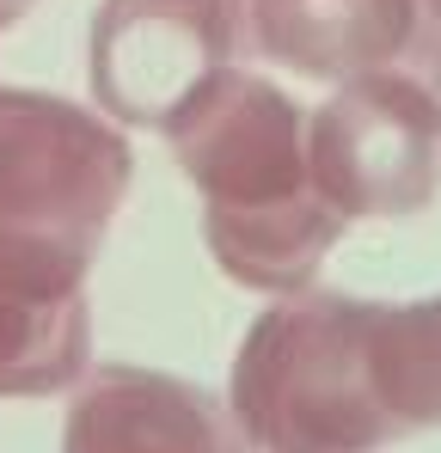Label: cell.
<instances>
[{"instance_id":"6da1fadb","label":"cell","mask_w":441,"mask_h":453,"mask_svg":"<svg viewBox=\"0 0 441 453\" xmlns=\"http://www.w3.org/2000/svg\"><path fill=\"white\" fill-rule=\"evenodd\" d=\"M184 184L203 196V239L227 282L251 295H300L344 239L313 190L306 111L276 80L227 74L166 129Z\"/></svg>"},{"instance_id":"7a4b0ae2","label":"cell","mask_w":441,"mask_h":453,"mask_svg":"<svg viewBox=\"0 0 441 453\" xmlns=\"http://www.w3.org/2000/svg\"><path fill=\"white\" fill-rule=\"evenodd\" d=\"M380 301L300 288L282 295L245 331L227 411L251 453H380L398 435L380 349H374Z\"/></svg>"},{"instance_id":"3957f363","label":"cell","mask_w":441,"mask_h":453,"mask_svg":"<svg viewBox=\"0 0 441 453\" xmlns=\"http://www.w3.org/2000/svg\"><path fill=\"white\" fill-rule=\"evenodd\" d=\"M313 190L337 221H405L441 190V98L405 68L337 80L306 111Z\"/></svg>"},{"instance_id":"277c9868","label":"cell","mask_w":441,"mask_h":453,"mask_svg":"<svg viewBox=\"0 0 441 453\" xmlns=\"http://www.w3.org/2000/svg\"><path fill=\"white\" fill-rule=\"evenodd\" d=\"M135 153L123 129L74 98L0 86V233L104 245L129 196Z\"/></svg>"},{"instance_id":"5b68a950","label":"cell","mask_w":441,"mask_h":453,"mask_svg":"<svg viewBox=\"0 0 441 453\" xmlns=\"http://www.w3.org/2000/svg\"><path fill=\"white\" fill-rule=\"evenodd\" d=\"M233 19L220 0H98L86 37L92 111L123 129H172L227 68Z\"/></svg>"},{"instance_id":"8992f818","label":"cell","mask_w":441,"mask_h":453,"mask_svg":"<svg viewBox=\"0 0 441 453\" xmlns=\"http://www.w3.org/2000/svg\"><path fill=\"white\" fill-rule=\"evenodd\" d=\"M92 257L74 239L0 233V398H50L86 380Z\"/></svg>"},{"instance_id":"52a82bcc","label":"cell","mask_w":441,"mask_h":453,"mask_svg":"<svg viewBox=\"0 0 441 453\" xmlns=\"http://www.w3.org/2000/svg\"><path fill=\"white\" fill-rule=\"evenodd\" d=\"M62 453H251L227 398L159 368L104 362L68 398Z\"/></svg>"},{"instance_id":"ba28073f","label":"cell","mask_w":441,"mask_h":453,"mask_svg":"<svg viewBox=\"0 0 441 453\" xmlns=\"http://www.w3.org/2000/svg\"><path fill=\"white\" fill-rule=\"evenodd\" d=\"M233 43L251 62L294 68L300 80H356L398 68L411 37V0H220Z\"/></svg>"},{"instance_id":"9c48e42d","label":"cell","mask_w":441,"mask_h":453,"mask_svg":"<svg viewBox=\"0 0 441 453\" xmlns=\"http://www.w3.org/2000/svg\"><path fill=\"white\" fill-rule=\"evenodd\" d=\"M374 349H380V386H386L398 435L441 429V295L398 306L380 301Z\"/></svg>"},{"instance_id":"30bf717a","label":"cell","mask_w":441,"mask_h":453,"mask_svg":"<svg viewBox=\"0 0 441 453\" xmlns=\"http://www.w3.org/2000/svg\"><path fill=\"white\" fill-rule=\"evenodd\" d=\"M398 68L417 74L441 98V0H411V37H405Z\"/></svg>"},{"instance_id":"8fae6325","label":"cell","mask_w":441,"mask_h":453,"mask_svg":"<svg viewBox=\"0 0 441 453\" xmlns=\"http://www.w3.org/2000/svg\"><path fill=\"white\" fill-rule=\"evenodd\" d=\"M31 6H37V0H0V37H6V31H12V25H19Z\"/></svg>"}]
</instances>
